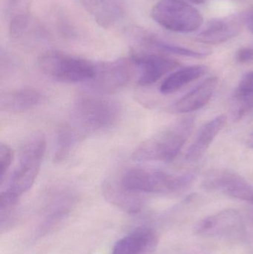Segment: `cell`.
<instances>
[{
    "mask_svg": "<svg viewBox=\"0 0 253 254\" xmlns=\"http://www.w3.org/2000/svg\"><path fill=\"white\" fill-rule=\"evenodd\" d=\"M28 26V19L24 15H17L10 23V31L13 37H17Z\"/></svg>",
    "mask_w": 253,
    "mask_h": 254,
    "instance_id": "22",
    "label": "cell"
},
{
    "mask_svg": "<svg viewBox=\"0 0 253 254\" xmlns=\"http://www.w3.org/2000/svg\"><path fill=\"white\" fill-rule=\"evenodd\" d=\"M39 68L51 78L65 83L92 80L96 65L79 57L59 52H47L38 58Z\"/></svg>",
    "mask_w": 253,
    "mask_h": 254,
    "instance_id": "4",
    "label": "cell"
},
{
    "mask_svg": "<svg viewBox=\"0 0 253 254\" xmlns=\"http://www.w3.org/2000/svg\"><path fill=\"white\" fill-rule=\"evenodd\" d=\"M206 190L220 191L232 198L253 203V188L243 177L227 169H215L203 181Z\"/></svg>",
    "mask_w": 253,
    "mask_h": 254,
    "instance_id": "7",
    "label": "cell"
},
{
    "mask_svg": "<svg viewBox=\"0 0 253 254\" xmlns=\"http://www.w3.org/2000/svg\"><path fill=\"white\" fill-rule=\"evenodd\" d=\"M253 110V90L240 92L235 90L232 106V118L234 122L242 119L248 112Z\"/></svg>",
    "mask_w": 253,
    "mask_h": 254,
    "instance_id": "20",
    "label": "cell"
},
{
    "mask_svg": "<svg viewBox=\"0 0 253 254\" xmlns=\"http://www.w3.org/2000/svg\"><path fill=\"white\" fill-rule=\"evenodd\" d=\"M251 30H252V31H253V18L252 19V22H251Z\"/></svg>",
    "mask_w": 253,
    "mask_h": 254,
    "instance_id": "27",
    "label": "cell"
},
{
    "mask_svg": "<svg viewBox=\"0 0 253 254\" xmlns=\"http://www.w3.org/2000/svg\"><path fill=\"white\" fill-rule=\"evenodd\" d=\"M195 231L199 235L227 238L240 237L244 231L240 215L232 209L202 219L196 225Z\"/></svg>",
    "mask_w": 253,
    "mask_h": 254,
    "instance_id": "8",
    "label": "cell"
},
{
    "mask_svg": "<svg viewBox=\"0 0 253 254\" xmlns=\"http://www.w3.org/2000/svg\"><path fill=\"white\" fill-rule=\"evenodd\" d=\"M151 14L158 25L174 32H194L203 25L200 12L182 0H160Z\"/></svg>",
    "mask_w": 253,
    "mask_h": 254,
    "instance_id": "5",
    "label": "cell"
},
{
    "mask_svg": "<svg viewBox=\"0 0 253 254\" xmlns=\"http://www.w3.org/2000/svg\"><path fill=\"white\" fill-rule=\"evenodd\" d=\"M139 72L138 84L148 86L156 83L163 75L170 72L179 65L175 60L150 54H135L130 57Z\"/></svg>",
    "mask_w": 253,
    "mask_h": 254,
    "instance_id": "9",
    "label": "cell"
},
{
    "mask_svg": "<svg viewBox=\"0 0 253 254\" xmlns=\"http://www.w3.org/2000/svg\"><path fill=\"white\" fill-rule=\"evenodd\" d=\"M227 122V117L224 115H221L203 125L187 150L185 156L186 161L196 162L201 159L214 139L225 126Z\"/></svg>",
    "mask_w": 253,
    "mask_h": 254,
    "instance_id": "14",
    "label": "cell"
},
{
    "mask_svg": "<svg viewBox=\"0 0 253 254\" xmlns=\"http://www.w3.org/2000/svg\"><path fill=\"white\" fill-rule=\"evenodd\" d=\"M120 115L121 109L114 100L86 95L76 101L70 125L83 137L89 133L114 126Z\"/></svg>",
    "mask_w": 253,
    "mask_h": 254,
    "instance_id": "2",
    "label": "cell"
},
{
    "mask_svg": "<svg viewBox=\"0 0 253 254\" xmlns=\"http://www.w3.org/2000/svg\"><path fill=\"white\" fill-rule=\"evenodd\" d=\"M144 43L148 46H152L154 49H159L162 52L174 54V55H181V56L190 57V58H200L206 57L209 55V52H197L187 48L181 47L176 45L166 43L162 40H157L154 37H147L144 39Z\"/></svg>",
    "mask_w": 253,
    "mask_h": 254,
    "instance_id": "19",
    "label": "cell"
},
{
    "mask_svg": "<svg viewBox=\"0 0 253 254\" xmlns=\"http://www.w3.org/2000/svg\"><path fill=\"white\" fill-rule=\"evenodd\" d=\"M194 173L172 176L166 172L147 168H133L120 176L122 184L133 192L169 193L185 189L195 179Z\"/></svg>",
    "mask_w": 253,
    "mask_h": 254,
    "instance_id": "3",
    "label": "cell"
},
{
    "mask_svg": "<svg viewBox=\"0 0 253 254\" xmlns=\"http://www.w3.org/2000/svg\"><path fill=\"white\" fill-rule=\"evenodd\" d=\"M248 145L250 147L252 148L253 149V131L251 133V135L248 137Z\"/></svg>",
    "mask_w": 253,
    "mask_h": 254,
    "instance_id": "24",
    "label": "cell"
},
{
    "mask_svg": "<svg viewBox=\"0 0 253 254\" xmlns=\"http://www.w3.org/2000/svg\"><path fill=\"white\" fill-rule=\"evenodd\" d=\"M78 131L72 125L66 124L59 128L57 137V149L55 154V161H61L69 153L71 148L80 139H82Z\"/></svg>",
    "mask_w": 253,
    "mask_h": 254,
    "instance_id": "18",
    "label": "cell"
},
{
    "mask_svg": "<svg viewBox=\"0 0 253 254\" xmlns=\"http://www.w3.org/2000/svg\"><path fill=\"white\" fill-rule=\"evenodd\" d=\"M83 3L97 23L105 29L121 22L126 11L125 0H83Z\"/></svg>",
    "mask_w": 253,
    "mask_h": 254,
    "instance_id": "11",
    "label": "cell"
},
{
    "mask_svg": "<svg viewBox=\"0 0 253 254\" xmlns=\"http://www.w3.org/2000/svg\"><path fill=\"white\" fill-rule=\"evenodd\" d=\"M102 194L108 202L129 213L140 212L144 206L142 194L133 192L122 184L120 177L110 176L102 186Z\"/></svg>",
    "mask_w": 253,
    "mask_h": 254,
    "instance_id": "10",
    "label": "cell"
},
{
    "mask_svg": "<svg viewBox=\"0 0 253 254\" xmlns=\"http://www.w3.org/2000/svg\"><path fill=\"white\" fill-rule=\"evenodd\" d=\"M157 242L151 228H137L114 245L111 254H150L155 250Z\"/></svg>",
    "mask_w": 253,
    "mask_h": 254,
    "instance_id": "13",
    "label": "cell"
},
{
    "mask_svg": "<svg viewBox=\"0 0 253 254\" xmlns=\"http://www.w3.org/2000/svg\"><path fill=\"white\" fill-rule=\"evenodd\" d=\"M207 68L204 65H191L181 68L171 74L165 79L160 87L163 95H169L179 90L185 85L200 78L206 72Z\"/></svg>",
    "mask_w": 253,
    "mask_h": 254,
    "instance_id": "17",
    "label": "cell"
},
{
    "mask_svg": "<svg viewBox=\"0 0 253 254\" xmlns=\"http://www.w3.org/2000/svg\"><path fill=\"white\" fill-rule=\"evenodd\" d=\"M13 152L8 145H0V170H1V185L4 183V177L13 162Z\"/></svg>",
    "mask_w": 253,
    "mask_h": 254,
    "instance_id": "21",
    "label": "cell"
},
{
    "mask_svg": "<svg viewBox=\"0 0 253 254\" xmlns=\"http://www.w3.org/2000/svg\"><path fill=\"white\" fill-rule=\"evenodd\" d=\"M245 75H247L248 76V77H251V78L253 79V71L248 72V74H245Z\"/></svg>",
    "mask_w": 253,
    "mask_h": 254,
    "instance_id": "26",
    "label": "cell"
},
{
    "mask_svg": "<svg viewBox=\"0 0 253 254\" xmlns=\"http://www.w3.org/2000/svg\"><path fill=\"white\" fill-rule=\"evenodd\" d=\"M194 125V119L192 117L178 121L140 144L132 153V159L172 162L187 143Z\"/></svg>",
    "mask_w": 253,
    "mask_h": 254,
    "instance_id": "1",
    "label": "cell"
},
{
    "mask_svg": "<svg viewBox=\"0 0 253 254\" xmlns=\"http://www.w3.org/2000/svg\"><path fill=\"white\" fill-rule=\"evenodd\" d=\"M43 95L34 88H23L2 94L0 98L1 111L22 113L40 104Z\"/></svg>",
    "mask_w": 253,
    "mask_h": 254,
    "instance_id": "15",
    "label": "cell"
},
{
    "mask_svg": "<svg viewBox=\"0 0 253 254\" xmlns=\"http://www.w3.org/2000/svg\"><path fill=\"white\" fill-rule=\"evenodd\" d=\"M236 60L241 64L253 61V48H242L236 55Z\"/></svg>",
    "mask_w": 253,
    "mask_h": 254,
    "instance_id": "23",
    "label": "cell"
},
{
    "mask_svg": "<svg viewBox=\"0 0 253 254\" xmlns=\"http://www.w3.org/2000/svg\"><path fill=\"white\" fill-rule=\"evenodd\" d=\"M218 83V78L215 76L208 77L177 101L171 107L170 111L175 114H187L203 108L210 101Z\"/></svg>",
    "mask_w": 253,
    "mask_h": 254,
    "instance_id": "12",
    "label": "cell"
},
{
    "mask_svg": "<svg viewBox=\"0 0 253 254\" xmlns=\"http://www.w3.org/2000/svg\"><path fill=\"white\" fill-rule=\"evenodd\" d=\"M191 2L195 3V4H202L205 0H189Z\"/></svg>",
    "mask_w": 253,
    "mask_h": 254,
    "instance_id": "25",
    "label": "cell"
},
{
    "mask_svg": "<svg viewBox=\"0 0 253 254\" xmlns=\"http://www.w3.org/2000/svg\"><path fill=\"white\" fill-rule=\"evenodd\" d=\"M239 24L232 19L211 21L199 33L196 40L204 44L217 45L227 42L239 33Z\"/></svg>",
    "mask_w": 253,
    "mask_h": 254,
    "instance_id": "16",
    "label": "cell"
},
{
    "mask_svg": "<svg viewBox=\"0 0 253 254\" xmlns=\"http://www.w3.org/2000/svg\"><path fill=\"white\" fill-rule=\"evenodd\" d=\"M95 65V74L91 80L94 88L102 93L118 92L129 83L135 71L131 58H120Z\"/></svg>",
    "mask_w": 253,
    "mask_h": 254,
    "instance_id": "6",
    "label": "cell"
}]
</instances>
